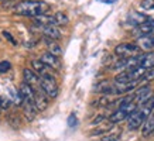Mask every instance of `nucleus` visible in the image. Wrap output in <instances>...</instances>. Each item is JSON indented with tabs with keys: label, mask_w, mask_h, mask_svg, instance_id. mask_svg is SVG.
<instances>
[{
	"label": "nucleus",
	"mask_w": 154,
	"mask_h": 141,
	"mask_svg": "<svg viewBox=\"0 0 154 141\" xmlns=\"http://www.w3.org/2000/svg\"><path fill=\"white\" fill-rule=\"evenodd\" d=\"M50 10V4L42 0H21L20 3L14 6L11 11L17 16L24 17H37L41 14H45Z\"/></svg>",
	"instance_id": "nucleus-1"
},
{
	"label": "nucleus",
	"mask_w": 154,
	"mask_h": 141,
	"mask_svg": "<svg viewBox=\"0 0 154 141\" xmlns=\"http://www.w3.org/2000/svg\"><path fill=\"white\" fill-rule=\"evenodd\" d=\"M151 110H150L146 104H141L140 107H137L134 112L131 113L130 116L127 117V128L129 130H137L139 127L143 126V123L147 117H149L150 114H151Z\"/></svg>",
	"instance_id": "nucleus-2"
},
{
	"label": "nucleus",
	"mask_w": 154,
	"mask_h": 141,
	"mask_svg": "<svg viewBox=\"0 0 154 141\" xmlns=\"http://www.w3.org/2000/svg\"><path fill=\"white\" fill-rule=\"evenodd\" d=\"M40 86H41L42 92L47 94L48 99H55L58 96L60 88L57 83L55 76H45V78H40Z\"/></svg>",
	"instance_id": "nucleus-3"
},
{
	"label": "nucleus",
	"mask_w": 154,
	"mask_h": 141,
	"mask_svg": "<svg viewBox=\"0 0 154 141\" xmlns=\"http://www.w3.org/2000/svg\"><path fill=\"white\" fill-rule=\"evenodd\" d=\"M115 54L119 58H133L141 54V50L137 44H130V42H123L119 44L115 48Z\"/></svg>",
	"instance_id": "nucleus-4"
},
{
	"label": "nucleus",
	"mask_w": 154,
	"mask_h": 141,
	"mask_svg": "<svg viewBox=\"0 0 154 141\" xmlns=\"http://www.w3.org/2000/svg\"><path fill=\"white\" fill-rule=\"evenodd\" d=\"M31 69H33L40 78L55 76V70H52L50 66H47L44 62L40 61V59H33V61H31Z\"/></svg>",
	"instance_id": "nucleus-5"
},
{
	"label": "nucleus",
	"mask_w": 154,
	"mask_h": 141,
	"mask_svg": "<svg viewBox=\"0 0 154 141\" xmlns=\"http://www.w3.org/2000/svg\"><path fill=\"white\" fill-rule=\"evenodd\" d=\"M151 96H153V89L150 86H141L140 89L136 90L134 94H133V102L140 107L141 104H144Z\"/></svg>",
	"instance_id": "nucleus-6"
},
{
	"label": "nucleus",
	"mask_w": 154,
	"mask_h": 141,
	"mask_svg": "<svg viewBox=\"0 0 154 141\" xmlns=\"http://www.w3.org/2000/svg\"><path fill=\"white\" fill-rule=\"evenodd\" d=\"M23 78H24V82H26L33 90L41 89V86H40V76H38L33 69L26 68V69L23 70Z\"/></svg>",
	"instance_id": "nucleus-7"
},
{
	"label": "nucleus",
	"mask_w": 154,
	"mask_h": 141,
	"mask_svg": "<svg viewBox=\"0 0 154 141\" xmlns=\"http://www.w3.org/2000/svg\"><path fill=\"white\" fill-rule=\"evenodd\" d=\"M40 61L44 62L47 66H50L52 70H55V72H58V70L61 69V59L60 56H55L52 55V54H50V52H45V54H42L41 58H40Z\"/></svg>",
	"instance_id": "nucleus-8"
},
{
	"label": "nucleus",
	"mask_w": 154,
	"mask_h": 141,
	"mask_svg": "<svg viewBox=\"0 0 154 141\" xmlns=\"http://www.w3.org/2000/svg\"><path fill=\"white\" fill-rule=\"evenodd\" d=\"M34 92V106L38 112H44L48 107V98L47 94L42 92V89L33 90Z\"/></svg>",
	"instance_id": "nucleus-9"
},
{
	"label": "nucleus",
	"mask_w": 154,
	"mask_h": 141,
	"mask_svg": "<svg viewBox=\"0 0 154 141\" xmlns=\"http://www.w3.org/2000/svg\"><path fill=\"white\" fill-rule=\"evenodd\" d=\"M20 104H21V107H23L24 116H26V118H27L28 122L34 120L38 113V110L35 109V106H34V102H31V100H21Z\"/></svg>",
	"instance_id": "nucleus-10"
},
{
	"label": "nucleus",
	"mask_w": 154,
	"mask_h": 141,
	"mask_svg": "<svg viewBox=\"0 0 154 141\" xmlns=\"http://www.w3.org/2000/svg\"><path fill=\"white\" fill-rule=\"evenodd\" d=\"M38 28L50 40H60L61 38V31L57 26H42V27H38Z\"/></svg>",
	"instance_id": "nucleus-11"
},
{
	"label": "nucleus",
	"mask_w": 154,
	"mask_h": 141,
	"mask_svg": "<svg viewBox=\"0 0 154 141\" xmlns=\"http://www.w3.org/2000/svg\"><path fill=\"white\" fill-rule=\"evenodd\" d=\"M139 65L146 68V69L154 68V52L140 54V55H139Z\"/></svg>",
	"instance_id": "nucleus-12"
},
{
	"label": "nucleus",
	"mask_w": 154,
	"mask_h": 141,
	"mask_svg": "<svg viewBox=\"0 0 154 141\" xmlns=\"http://www.w3.org/2000/svg\"><path fill=\"white\" fill-rule=\"evenodd\" d=\"M154 31V19H147L144 23H141L140 26H137V33L139 35H149Z\"/></svg>",
	"instance_id": "nucleus-13"
},
{
	"label": "nucleus",
	"mask_w": 154,
	"mask_h": 141,
	"mask_svg": "<svg viewBox=\"0 0 154 141\" xmlns=\"http://www.w3.org/2000/svg\"><path fill=\"white\" fill-rule=\"evenodd\" d=\"M130 114L129 113H126L123 109H117V110H115V112L109 116V123L110 124H116V123H122L125 122V120H127V117H129Z\"/></svg>",
	"instance_id": "nucleus-14"
},
{
	"label": "nucleus",
	"mask_w": 154,
	"mask_h": 141,
	"mask_svg": "<svg viewBox=\"0 0 154 141\" xmlns=\"http://www.w3.org/2000/svg\"><path fill=\"white\" fill-rule=\"evenodd\" d=\"M137 45L140 50H153L154 48V35H141L137 40Z\"/></svg>",
	"instance_id": "nucleus-15"
},
{
	"label": "nucleus",
	"mask_w": 154,
	"mask_h": 141,
	"mask_svg": "<svg viewBox=\"0 0 154 141\" xmlns=\"http://www.w3.org/2000/svg\"><path fill=\"white\" fill-rule=\"evenodd\" d=\"M141 127H143V136L144 137H149L153 134L154 133V113H151L149 117L146 118Z\"/></svg>",
	"instance_id": "nucleus-16"
},
{
	"label": "nucleus",
	"mask_w": 154,
	"mask_h": 141,
	"mask_svg": "<svg viewBox=\"0 0 154 141\" xmlns=\"http://www.w3.org/2000/svg\"><path fill=\"white\" fill-rule=\"evenodd\" d=\"M149 19L146 14L143 13H139V11H131L130 14H129V21H130V24H133V26H140L141 23H144L146 20Z\"/></svg>",
	"instance_id": "nucleus-17"
},
{
	"label": "nucleus",
	"mask_w": 154,
	"mask_h": 141,
	"mask_svg": "<svg viewBox=\"0 0 154 141\" xmlns=\"http://www.w3.org/2000/svg\"><path fill=\"white\" fill-rule=\"evenodd\" d=\"M45 44H47L48 47V52L50 54H52V55L55 56H61V54H62V50H61V47L57 44V42H54V40H50V38H47L45 40Z\"/></svg>",
	"instance_id": "nucleus-18"
},
{
	"label": "nucleus",
	"mask_w": 154,
	"mask_h": 141,
	"mask_svg": "<svg viewBox=\"0 0 154 141\" xmlns=\"http://www.w3.org/2000/svg\"><path fill=\"white\" fill-rule=\"evenodd\" d=\"M52 17H54L55 26H65V24H68V21H69L68 16H66L65 13H62V11H58V13L52 14Z\"/></svg>",
	"instance_id": "nucleus-19"
},
{
	"label": "nucleus",
	"mask_w": 154,
	"mask_h": 141,
	"mask_svg": "<svg viewBox=\"0 0 154 141\" xmlns=\"http://www.w3.org/2000/svg\"><path fill=\"white\" fill-rule=\"evenodd\" d=\"M119 138H120V131H110L103 134L100 141H117Z\"/></svg>",
	"instance_id": "nucleus-20"
},
{
	"label": "nucleus",
	"mask_w": 154,
	"mask_h": 141,
	"mask_svg": "<svg viewBox=\"0 0 154 141\" xmlns=\"http://www.w3.org/2000/svg\"><path fill=\"white\" fill-rule=\"evenodd\" d=\"M140 9L146 11H151L154 10V0H141L140 2Z\"/></svg>",
	"instance_id": "nucleus-21"
},
{
	"label": "nucleus",
	"mask_w": 154,
	"mask_h": 141,
	"mask_svg": "<svg viewBox=\"0 0 154 141\" xmlns=\"http://www.w3.org/2000/svg\"><path fill=\"white\" fill-rule=\"evenodd\" d=\"M11 69V64L9 61H2L0 62V74H6Z\"/></svg>",
	"instance_id": "nucleus-22"
},
{
	"label": "nucleus",
	"mask_w": 154,
	"mask_h": 141,
	"mask_svg": "<svg viewBox=\"0 0 154 141\" xmlns=\"http://www.w3.org/2000/svg\"><path fill=\"white\" fill-rule=\"evenodd\" d=\"M143 79L144 80H153L154 79V68H151V69H149L146 72V75L143 76Z\"/></svg>",
	"instance_id": "nucleus-23"
},
{
	"label": "nucleus",
	"mask_w": 154,
	"mask_h": 141,
	"mask_svg": "<svg viewBox=\"0 0 154 141\" xmlns=\"http://www.w3.org/2000/svg\"><path fill=\"white\" fill-rule=\"evenodd\" d=\"M75 123H76L75 114H71V116H69V120H68V124H69V127H72V126H75Z\"/></svg>",
	"instance_id": "nucleus-24"
},
{
	"label": "nucleus",
	"mask_w": 154,
	"mask_h": 141,
	"mask_svg": "<svg viewBox=\"0 0 154 141\" xmlns=\"http://www.w3.org/2000/svg\"><path fill=\"white\" fill-rule=\"evenodd\" d=\"M100 3H106V4H113V3H116V0H98Z\"/></svg>",
	"instance_id": "nucleus-25"
},
{
	"label": "nucleus",
	"mask_w": 154,
	"mask_h": 141,
	"mask_svg": "<svg viewBox=\"0 0 154 141\" xmlns=\"http://www.w3.org/2000/svg\"><path fill=\"white\" fill-rule=\"evenodd\" d=\"M3 35H6V37H7V40H9V41H11V42H16V41H14V40H13V38H11V35H10L9 33H6V31H5V33H3Z\"/></svg>",
	"instance_id": "nucleus-26"
},
{
	"label": "nucleus",
	"mask_w": 154,
	"mask_h": 141,
	"mask_svg": "<svg viewBox=\"0 0 154 141\" xmlns=\"http://www.w3.org/2000/svg\"><path fill=\"white\" fill-rule=\"evenodd\" d=\"M3 112V107H2V102H0V113Z\"/></svg>",
	"instance_id": "nucleus-27"
},
{
	"label": "nucleus",
	"mask_w": 154,
	"mask_h": 141,
	"mask_svg": "<svg viewBox=\"0 0 154 141\" xmlns=\"http://www.w3.org/2000/svg\"><path fill=\"white\" fill-rule=\"evenodd\" d=\"M0 2H10V0H0Z\"/></svg>",
	"instance_id": "nucleus-28"
}]
</instances>
